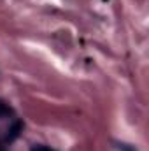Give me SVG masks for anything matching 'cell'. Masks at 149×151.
I'll use <instances>...</instances> for the list:
<instances>
[{"instance_id": "cell-1", "label": "cell", "mask_w": 149, "mask_h": 151, "mask_svg": "<svg viewBox=\"0 0 149 151\" xmlns=\"http://www.w3.org/2000/svg\"><path fill=\"white\" fill-rule=\"evenodd\" d=\"M21 130H23V123H21V121H14L12 127H9V130H7L5 141H7V142H12V141L21 134Z\"/></svg>"}, {"instance_id": "cell-2", "label": "cell", "mask_w": 149, "mask_h": 151, "mask_svg": "<svg viewBox=\"0 0 149 151\" xmlns=\"http://www.w3.org/2000/svg\"><path fill=\"white\" fill-rule=\"evenodd\" d=\"M11 114H12V109L9 107V104L4 102V100H0V119H2V118H7V116H11Z\"/></svg>"}, {"instance_id": "cell-3", "label": "cell", "mask_w": 149, "mask_h": 151, "mask_svg": "<svg viewBox=\"0 0 149 151\" xmlns=\"http://www.w3.org/2000/svg\"><path fill=\"white\" fill-rule=\"evenodd\" d=\"M32 151H54L47 146H32Z\"/></svg>"}]
</instances>
